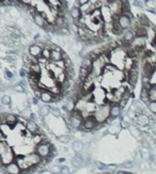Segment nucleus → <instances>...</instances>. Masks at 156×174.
<instances>
[{"mask_svg": "<svg viewBox=\"0 0 156 174\" xmlns=\"http://www.w3.org/2000/svg\"><path fill=\"white\" fill-rule=\"evenodd\" d=\"M71 33L83 47H98L121 39L135 17L128 0H74Z\"/></svg>", "mask_w": 156, "mask_h": 174, "instance_id": "obj_1", "label": "nucleus"}, {"mask_svg": "<svg viewBox=\"0 0 156 174\" xmlns=\"http://www.w3.org/2000/svg\"><path fill=\"white\" fill-rule=\"evenodd\" d=\"M3 3L4 9H14L46 34L72 35L68 0H3Z\"/></svg>", "mask_w": 156, "mask_h": 174, "instance_id": "obj_2", "label": "nucleus"}, {"mask_svg": "<svg viewBox=\"0 0 156 174\" xmlns=\"http://www.w3.org/2000/svg\"><path fill=\"white\" fill-rule=\"evenodd\" d=\"M92 116L95 117L98 123L103 124V123L106 122V120L110 117V105L106 104V105H103V106H98L96 111L94 112Z\"/></svg>", "mask_w": 156, "mask_h": 174, "instance_id": "obj_3", "label": "nucleus"}, {"mask_svg": "<svg viewBox=\"0 0 156 174\" xmlns=\"http://www.w3.org/2000/svg\"><path fill=\"white\" fill-rule=\"evenodd\" d=\"M0 157H1V165L8 166V165H10V163L14 162L15 158H16V154L14 153L13 148L11 147V148H9L4 154L0 155Z\"/></svg>", "mask_w": 156, "mask_h": 174, "instance_id": "obj_4", "label": "nucleus"}, {"mask_svg": "<svg viewBox=\"0 0 156 174\" xmlns=\"http://www.w3.org/2000/svg\"><path fill=\"white\" fill-rule=\"evenodd\" d=\"M98 124V123L95 120V117L91 114L90 117H86V119L83 120V126L80 127V130H88L89 132V130H92V129L95 128V126Z\"/></svg>", "mask_w": 156, "mask_h": 174, "instance_id": "obj_5", "label": "nucleus"}, {"mask_svg": "<svg viewBox=\"0 0 156 174\" xmlns=\"http://www.w3.org/2000/svg\"><path fill=\"white\" fill-rule=\"evenodd\" d=\"M49 144H50V143H48V144H43V143H41V144H39V145H37V147H35V151H34V152L37 153V154L39 155L41 158L48 157V156H49V154H50Z\"/></svg>", "mask_w": 156, "mask_h": 174, "instance_id": "obj_6", "label": "nucleus"}, {"mask_svg": "<svg viewBox=\"0 0 156 174\" xmlns=\"http://www.w3.org/2000/svg\"><path fill=\"white\" fill-rule=\"evenodd\" d=\"M20 168L16 162H12L8 166H4V173L7 174H20Z\"/></svg>", "mask_w": 156, "mask_h": 174, "instance_id": "obj_7", "label": "nucleus"}, {"mask_svg": "<svg viewBox=\"0 0 156 174\" xmlns=\"http://www.w3.org/2000/svg\"><path fill=\"white\" fill-rule=\"evenodd\" d=\"M26 130H27V132H29L30 134L34 135V134H37V132H39L40 127H39V125H38L35 122L28 121L27 124H26Z\"/></svg>", "mask_w": 156, "mask_h": 174, "instance_id": "obj_8", "label": "nucleus"}, {"mask_svg": "<svg viewBox=\"0 0 156 174\" xmlns=\"http://www.w3.org/2000/svg\"><path fill=\"white\" fill-rule=\"evenodd\" d=\"M53 97H55V95H53V94L50 93L49 91H45V92H42V94H41L40 99L43 102V103L48 104V103H53Z\"/></svg>", "mask_w": 156, "mask_h": 174, "instance_id": "obj_9", "label": "nucleus"}, {"mask_svg": "<svg viewBox=\"0 0 156 174\" xmlns=\"http://www.w3.org/2000/svg\"><path fill=\"white\" fill-rule=\"evenodd\" d=\"M71 162H72V165L74 166L75 168H78V167H80L81 165L83 163V158H81V155H80V153H76L75 156H74L73 158H72V160H71Z\"/></svg>", "mask_w": 156, "mask_h": 174, "instance_id": "obj_10", "label": "nucleus"}, {"mask_svg": "<svg viewBox=\"0 0 156 174\" xmlns=\"http://www.w3.org/2000/svg\"><path fill=\"white\" fill-rule=\"evenodd\" d=\"M44 137H45L44 134H39V132H38V134H34V135L32 136L31 140H32V142L34 143L35 145H39V144H41V143H42L43 138H44Z\"/></svg>", "mask_w": 156, "mask_h": 174, "instance_id": "obj_11", "label": "nucleus"}, {"mask_svg": "<svg viewBox=\"0 0 156 174\" xmlns=\"http://www.w3.org/2000/svg\"><path fill=\"white\" fill-rule=\"evenodd\" d=\"M0 130L3 132V135L6 136V137H8V135L11 134V132L13 130V128H12L10 125H8L7 123H2V124L0 125Z\"/></svg>", "mask_w": 156, "mask_h": 174, "instance_id": "obj_12", "label": "nucleus"}, {"mask_svg": "<svg viewBox=\"0 0 156 174\" xmlns=\"http://www.w3.org/2000/svg\"><path fill=\"white\" fill-rule=\"evenodd\" d=\"M83 147H85V145H83V143L81 141H79V140H77V141H74L73 148H74V151H75L76 153H83Z\"/></svg>", "mask_w": 156, "mask_h": 174, "instance_id": "obj_13", "label": "nucleus"}, {"mask_svg": "<svg viewBox=\"0 0 156 174\" xmlns=\"http://www.w3.org/2000/svg\"><path fill=\"white\" fill-rule=\"evenodd\" d=\"M120 113H121V108L119 107V105H116V106L110 107V117L116 119L117 117L120 116Z\"/></svg>", "mask_w": 156, "mask_h": 174, "instance_id": "obj_14", "label": "nucleus"}, {"mask_svg": "<svg viewBox=\"0 0 156 174\" xmlns=\"http://www.w3.org/2000/svg\"><path fill=\"white\" fill-rule=\"evenodd\" d=\"M137 122H138V124H140L141 126H145V125L149 124V117L147 116H144V114H140V116H138Z\"/></svg>", "mask_w": 156, "mask_h": 174, "instance_id": "obj_15", "label": "nucleus"}, {"mask_svg": "<svg viewBox=\"0 0 156 174\" xmlns=\"http://www.w3.org/2000/svg\"><path fill=\"white\" fill-rule=\"evenodd\" d=\"M72 139H73V137H72L71 135H62V136H60V137L58 138L59 141H60L61 143H63V144L68 143Z\"/></svg>", "mask_w": 156, "mask_h": 174, "instance_id": "obj_16", "label": "nucleus"}, {"mask_svg": "<svg viewBox=\"0 0 156 174\" xmlns=\"http://www.w3.org/2000/svg\"><path fill=\"white\" fill-rule=\"evenodd\" d=\"M50 110H52V109H50V107H48V106H42V107H41V109H40V114L42 117H46L50 112Z\"/></svg>", "mask_w": 156, "mask_h": 174, "instance_id": "obj_17", "label": "nucleus"}, {"mask_svg": "<svg viewBox=\"0 0 156 174\" xmlns=\"http://www.w3.org/2000/svg\"><path fill=\"white\" fill-rule=\"evenodd\" d=\"M12 101H11V97L9 95H3L1 97V104L4 105V106H9V105H11Z\"/></svg>", "mask_w": 156, "mask_h": 174, "instance_id": "obj_18", "label": "nucleus"}, {"mask_svg": "<svg viewBox=\"0 0 156 174\" xmlns=\"http://www.w3.org/2000/svg\"><path fill=\"white\" fill-rule=\"evenodd\" d=\"M49 172L52 174H60L61 167H60V166H58V165L53 166V167H50V169H49Z\"/></svg>", "mask_w": 156, "mask_h": 174, "instance_id": "obj_19", "label": "nucleus"}, {"mask_svg": "<svg viewBox=\"0 0 156 174\" xmlns=\"http://www.w3.org/2000/svg\"><path fill=\"white\" fill-rule=\"evenodd\" d=\"M50 112H52L53 116L57 117H62V112H61V110L59 109V108H57V107H53V108H52V110H50Z\"/></svg>", "mask_w": 156, "mask_h": 174, "instance_id": "obj_20", "label": "nucleus"}, {"mask_svg": "<svg viewBox=\"0 0 156 174\" xmlns=\"http://www.w3.org/2000/svg\"><path fill=\"white\" fill-rule=\"evenodd\" d=\"M14 91L17 92V93H24V92H25V88L22 86V84L17 83V84H15V86H14Z\"/></svg>", "mask_w": 156, "mask_h": 174, "instance_id": "obj_21", "label": "nucleus"}, {"mask_svg": "<svg viewBox=\"0 0 156 174\" xmlns=\"http://www.w3.org/2000/svg\"><path fill=\"white\" fill-rule=\"evenodd\" d=\"M148 107H149L150 111L152 112V113H156V103L155 102H150V103L148 104Z\"/></svg>", "mask_w": 156, "mask_h": 174, "instance_id": "obj_22", "label": "nucleus"}, {"mask_svg": "<svg viewBox=\"0 0 156 174\" xmlns=\"http://www.w3.org/2000/svg\"><path fill=\"white\" fill-rule=\"evenodd\" d=\"M96 167H98L99 170H103V171H105V170H107V169H108V166L105 165V163L99 162V161H98V162H96Z\"/></svg>", "mask_w": 156, "mask_h": 174, "instance_id": "obj_23", "label": "nucleus"}, {"mask_svg": "<svg viewBox=\"0 0 156 174\" xmlns=\"http://www.w3.org/2000/svg\"><path fill=\"white\" fill-rule=\"evenodd\" d=\"M60 174H71L70 168L66 167V166H63V167H61V172H60Z\"/></svg>", "mask_w": 156, "mask_h": 174, "instance_id": "obj_24", "label": "nucleus"}, {"mask_svg": "<svg viewBox=\"0 0 156 174\" xmlns=\"http://www.w3.org/2000/svg\"><path fill=\"white\" fill-rule=\"evenodd\" d=\"M29 121L37 123V121H38V116L35 113H32V112H31V114L29 116Z\"/></svg>", "mask_w": 156, "mask_h": 174, "instance_id": "obj_25", "label": "nucleus"}, {"mask_svg": "<svg viewBox=\"0 0 156 174\" xmlns=\"http://www.w3.org/2000/svg\"><path fill=\"white\" fill-rule=\"evenodd\" d=\"M126 104H127V101H126V99H123V98H122L121 101L119 102V107L122 109V108H124V107L126 106Z\"/></svg>", "mask_w": 156, "mask_h": 174, "instance_id": "obj_26", "label": "nucleus"}, {"mask_svg": "<svg viewBox=\"0 0 156 174\" xmlns=\"http://www.w3.org/2000/svg\"><path fill=\"white\" fill-rule=\"evenodd\" d=\"M121 125H122V127H123V128H127V127H129V124L127 122H125V121H122Z\"/></svg>", "mask_w": 156, "mask_h": 174, "instance_id": "obj_27", "label": "nucleus"}, {"mask_svg": "<svg viewBox=\"0 0 156 174\" xmlns=\"http://www.w3.org/2000/svg\"><path fill=\"white\" fill-rule=\"evenodd\" d=\"M130 130H132V132H133V135H134V136H138V134H139V132H138V130L135 129V127H130Z\"/></svg>", "mask_w": 156, "mask_h": 174, "instance_id": "obj_28", "label": "nucleus"}, {"mask_svg": "<svg viewBox=\"0 0 156 174\" xmlns=\"http://www.w3.org/2000/svg\"><path fill=\"white\" fill-rule=\"evenodd\" d=\"M65 160H66V159H65L64 157H61V158H59V159L57 160V163H59V165H60V163H63V162H64Z\"/></svg>", "mask_w": 156, "mask_h": 174, "instance_id": "obj_29", "label": "nucleus"}, {"mask_svg": "<svg viewBox=\"0 0 156 174\" xmlns=\"http://www.w3.org/2000/svg\"><path fill=\"white\" fill-rule=\"evenodd\" d=\"M32 103L34 104V105H38V104H39V102H38V97H35V96L32 97Z\"/></svg>", "mask_w": 156, "mask_h": 174, "instance_id": "obj_30", "label": "nucleus"}, {"mask_svg": "<svg viewBox=\"0 0 156 174\" xmlns=\"http://www.w3.org/2000/svg\"><path fill=\"white\" fill-rule=\"evenodd\" d=\"M132 165H133V163L130 162V161H128V162H124V163H123V166H125V167H132Z\"/></svg>", "mask_w": 156, "mask_h": 174, "instance_id": "obj_31", "label": "nucleus"}, {"mask_svg": "<svg viewBox=\"0 0 156 174\" xmlns=\"http://www.w3.org/2000/svg\"><path fill=\"white\" fill-rule=\"evenodd\" d=\"M2 124V117H1V116H0V125Z\"/></svg>", "mask_w": 156, "mask_h": 174, "instance_id": "obj_32", "label": "nucleus"}, {"mask_svg": "<svg viewBox=\"0 0 156 174\" xmlns=\"http://www.w3.org/2000/svg\"><path fill=\"white\" fill-rule=\"evenodd\" d=\"M117 174H127V173H125V172H118Z\"/></svg>", "mask_w": 156, "mask_h": 174, "instance_id": "obj_33", "label": "nucleus"}]
</instances>
